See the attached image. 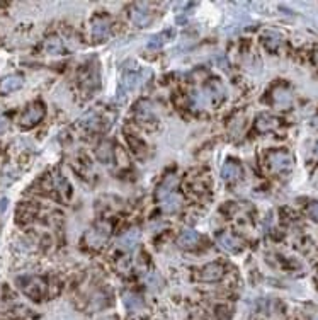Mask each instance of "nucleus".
Wrapping results in <instances>:
<instances>
[{
	"label": "nucleus",
	"mask_w": 318,
	"mask_h": 320,
	"mask_svg": "<svg viewBox=\"0 0 318 320\" xmlns=\"http://www.w3.org/2000/svg\"><path fill=\"white\" fill-rule=\"evenodd\" d=\"M46 114V107L43 102H33L24 109V113L19 116V126L22 130H31L43 121Z\"/></svg>",
	"instance_id": "obj_1"
},
{
	"label": "nucleus",
	"mask_w": 318,
	"mask_h": 320,
	"mask_svg": "<svg viewBox=\"0 0 318 320\" xmlns=\"http://www.w3.org/2000/svg\"><path fill=\"white\" fill-rule=\"evenodd\" d=\"M201 94H202V97H204V104L208 102L214 107H218L225 99H227V91H225V87L221 86V82H218V80H213L204 91H201Z\"/></svg>",
	"instance_id": "obj_2"
},
{
	"label": "nucleus",
	"mask_w": 318,
	"mask_h": 320,
	"mask_svg": "<svg viewBox=\"0 0 318 320\" xmlns=\"http://www.w3.org/2000/svg\"><path fill=\"white\" fill-rule=\"evenodd\" d=\"M225 276V266H221L220 262H209V264L202 266L199 269V281L202 283H216V281L223 279Z\"/></svg>",
	"instance_id": "obj_3"
},
{
	"label": "nucleus",
	"mask_w": 318,
	"mask_h": 320,
	"mask_svg": "<svg viewBox=\"0 0 318 320\" xmlns=\"http://www.w3.org/2000/svg\"><path fill=\"white\" fill-rule=\"evenodd\" d=\"M143 82V72L140 70H126L121 77L119 82V94L126 95L129 92H133L135 89Z\"/></svg>",
	"instance_id": "obj_4"
},
{
	"label": "nucleus",
	"mask_w": 318,
	"mask_h": 320,
	"mask_svg": "<svg viewBox=\"0 0 318 320\" xmlns=\"http://www.w3.org/2000/svg\"><path fill=\"white\" fill-rule=\"evenodd\" d=\"M129 19H131V22L138 28H147V26H150L152 22V12H148V9L145 5H141V3H135V5L131 7V10H129Z\"/></svg>",
	"instance_id": "obj_5"
},
{
	"label": "nucleus",
	"mask_w": 318,
	"mask_h": 320,
	"mask_svg": "<svg viewBox=\"0 0 318 320\" xmlns=\"http://www.w3.org/2000/svg\"><path fill=\"white\" fill-rule=\"evenodd\" d=\"M22 86H24V77H22L21 73H10V75H5L2 80H0V95L12 94V92L19 91Z\"/></svg>",
	"instance_id": "obj_6"
},
{
	"label": "nucleus",
	"mask_w": 318,
	"mask_h": 320,
	"mask_svg": "<svg viewBox=\"0 0 318 320\" xmlns=\"http://www.w3.org/2000/svg\"><path fill=\"white\" fill-rule=\"evenodd\" d=\"M109 233H111L109 225L104 222H101L99 225H95L94 229L87 233V242H89V245H92V247H99V245L104 244V242L107 240Z\"/></svg>",
	"instance_id": "obj_7"
},
{
	"label": "nucleus",
	"mask_w": 318,
	"mask_h": 320,
	"mask_svg": "<svg viewBox=\"0 0 318 320\" xmlns=\"http://www.w3.org/2000/svg\"><path fill=\"white\" fill-rule=\"evenodd\" d=\"M90 33H92V38L95 41H106L111 34V22L107 17H97L92 21V26H90Z\"/></svg>",
	"instance_id": "obj_8"
},
{
	"label": "nucleus",
	"mask_w": 318,
	"mask_h": 320,
	"mask_svg": "<svg viewBox=\"0 0 318 320\" xmlns=\"http://www.w3.org/2000/svg\"><path fill=\"white\" fill-rule=\"evenodd\" d=\"M218 244L227 250V252H232V254H238V252H242V249H243V242L240 240L238 237H235V235H232L228 232H223L218 235Z\"/></svg>",
	"instance_id": "obj_9"
},
{
	"label": "nucleus",
	"mask_w": 318,
	"mask_h": 320,
	"mask_svg": "<svg viewBox=\"0 0 318 320\" xmlns=\"http://www.w3.org/2000/svg\"><path fill=\"white\" fill-rule=\"evenodd\" d=\"M199 242H201V235H199L196 230H184L177 238V245L186 250L196 249L199 245Z\"/></svg>",
	"instance_id": "obj_10"
},
{
	"label": "nucleus",
	"mask_w": 318,
	"mask_h": 320,
	"mask_svg": "<svg viewBox=\"0 0 318 320\" xmlns=\"http://www.w3.org/2000/svg\"><path fill=\"white\" fill-rule=\"evenodd\" d=\"M177 183H179L177 176H167L165 179L160 183L159 189H157V198L163 199V198H167V196L174 194L175 187H177Z\"/></svg>",
	"instance_id": "obj_11"
},
{
	"label": "nucleus",
	"mask_w": 318,
	"mask_h": 320,
	"mask_svg": "<svg viewBox=\"0 0 318 320\" xmlns=\"http://www.w3.org/2000/svg\"><path fill=\"white\" fill-rule=\"evenodd\" d=\"M138 240H140V230L133 229V230H128L124 235H121V237L118 238V245H119L121 249L131 250L136 247Z\"/></svg>",
	"instance_id": "obj_12"
},
{
	"label": "nucleus",
	"mask_w": 318,
	"mask_h": 320,
	"mask_svg": "<svg viewBox=\"0 0 318 320\" xmlns=\"http://www.w3.org/2000/svg\"><path fill=\"white\" fill-rule=\"evenodd\" d=\"M240 176H242V167L233 160L227 162V164L223 165V169H221V177H223L225 181H228V183L237 181Z\"/></svg>",
	"instance_id": "obj_13"
},
{
	"label": "nucleus",
	"mask_w": 318,
	"mask_h": 320,
	"mask_svg": "<svg viewBox=\"0 0 318 320\" xmlns=\"http://www.w3.org/2000/svg\"><path fill=\"white\" fill-rule=\"evenodd\" d=\"M174 36H175V31H172V29L163 31V33H160V34H155V36H152L147 46H148V48H150V49H159V48H162L163 45H167L168 41H170Z\"/></svg>",
	"instance_id": "obj_14"
},
{
	"label": "nucleus",
	"mask_w": 318,
	"mask_h": 320,
	"mask_svg": "<svg viewBox=\"0 0 318 320\" xmlns=\"http://www.w3.org/2000/svg\"><path fill=\"white\" fill-rule=\"evenodd\" d=\"M44 51L49 53V55H63L67 51V48H65V43L61 38L53 36L44 41Z\"/></svg>",
	"instance_id": "obj_15"
},
{
	"label": "nucleus",
	"mask_w": 318,
	"mask_h": 320,
	"mask_svg": "<svg viewBox=\"0 0 318 320\" xmlns=\"http://www.w3.org/2000/svg\"><path fill=\"white\" fill-rule=\"evenodd\" d=\"M181 204H182V199L179 198L175 192L162 199V208H163V211H167V213H175V211L181 208Z\"/></svg>",
	"instance_id": "obj_16"
},
{
	"label": "nucleus",
	"mask_w": 318,
	"mask_h": 320,
	"mask_svg": "<svg viewBox=\"0 0 318 320\" xmlns=\"http://www.w3.org/2000/svg\"><path fill=\"white\" fill-rule=\"evenodd\" d=\"M124 305L128 310H138V308L143 307V300L140 298L135 293H124Z\"/></svg>",
	"instance_id": "obj_17"
},
{
	"label": "nucleus",
	"mask_w": 318,
	"mask_h": 320,
	"mask_svg": "<svg viewBox=\"0 0 318 320\" xmlns=\"http://www.w3.org/2000/svg\"><path fill=\"white\" fill-rule=\"evenodd\" d=\"M97 155H99V159H101L102 162L111 164V162H113V157H114V150L111 148L109 143H102L101 146H99V150H97Z\"/></svg>",
	"instance_id": "obj_18"
},
{
	"label": "nucleus",
	"mask_w": 318,
	"mask_h": 320,
	"mask_svg": "<svg viewBox=\"0 0 318 320\" xmlns=\"http://www.w3.org/2000/svg\"><path fill=\"white\" fill-rule=\"evenodd\" d=\"M271 121H273L271 118L260 116V118L257 119V123H255V128H257V130L260 131V133H264L266 130H271Z\"/></svg>",
	"instance_id": "obj_19"
},
{
	"label": "nucleus",
	"mask_w": 318,
	"mask_h": 320,
	"mask_svg": "<svg viewBox=\"0 0 318 320\" xmlns=\"http://www.w3.org/2000/svg\"><path fill=\"white\" fill-rule=\"evenodd\" d=\"M7 126H9V119L0 114V133H3L7 130Z\"/></svg>",
	"instance_id": "obj_20"
}]
</instances>
